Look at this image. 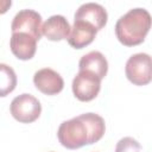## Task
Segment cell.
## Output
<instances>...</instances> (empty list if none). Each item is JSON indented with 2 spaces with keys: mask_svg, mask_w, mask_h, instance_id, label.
I'll list each match as a JSON object with an SVG mask.
<instances>
[{
  "mask_svg": "<svg viewBox=\"0 0 152 152\" xmlns=\"http://www.w3.org/2000/svg\"><path fill=\"white\" fill-rule=\"evenodd\" d=\"M74 19L88 23L91 26H94L97 31H100L107 24L108 14L102 5L96 2H86L76 10Z\"/></svg>",
  "mask_w": 152,
  "mask_h": 152,
  "instance_id": "ba28073f",
  "label": "cell"
},
{
  "mask_svg": "<svg viewBox=\"0 0 152 152\" xmlns=\"http://www.w3.org/2000/svg\"><path fill=\"white\" fill-rule=\"evenodd\" d=\"M78 69L95 74L100 80L104 78L108 71V62L100 51H90L83 55L78 62Z\"/></svg>",
  "mask_w": 152,
  "mask_h": 152,
  "instance_id": "7c38bea8",
  "label": "cell"
},
{
  "mask_svg": "<svg viewBox=\"0 0 152 152\" xmlns=\"http://www.w3.org/2000/svg\"><path fill=\"white\" fill-rule=\"evenodd\" d=\"M104 131L106 124L102 116L95 113H84L63 121L58 127L57 137L62 146L76 150L99 141Z\"/></svg>",
  "mask_w": 152,
  "mask_h": 152,
  "instance_id": "6da1fadb",
  "label": "cell"
},
{
  "mask_svg": "<svg viewBox=\"0 0 152 152\" xmlns=\"http://www.w3.org/2000/svg\"><path fill=\"white\" fill-rule=\"evenodd\" d=\"M70 24L64 15L55 14L48 18V20L42 25V34L48 39L58 42L62 39H68L70 34Z\"/></svg>",
  "mask_w": 152,
  "mask_h": 152,
  "instance_id": "30bf717a",
  "label": "cell"
},
{
  "mask_svg": "<svg viewBox=\"0 0 152 152\" xmlns=\"http://www.w3.org/2000/svg\"><path fill=\"white\" fill-rule=\"evenodd\" d=\"M115 152H142V148L137 139L132 137H124L116 142Z\"/></svg>",
  "mask_w": 152,
  "mask_h": 152,
  "instance_id": "5bb4252c",
  "label": "cell"
},
{
  "mask_svg": "<svg viewBox=\"0 0 152 152\" xmlns=\"http://www.w3.org/2000/svg\"><path fill=\"white\" fill-rule=\"evenodd\" d=\"M17 87V75L13 68L0 63V97L7 96Z\"/></svg>",
  "mask_w": 152,
  "mask_h": 152,
  "instance_id": "4fadbf2b",
  "label": "cell"
},
{
  "mask_svg": "<svg viewBox=\"0 0 152 152\" xmlns=\"http://www.w3.org/2000/svg\"><path fill=\"white\" fill-rule=\"evenodd\" d=\"M72 93L80 101L88 102L94 100L101 89V80L93 72L80 70L72 80Z\"/></svg>",
  "mask_w": 152,
  "mask_h": 152,
  "instance_id": "5b68a950",
  "label": "cell"
},
{
  "mask_svg": "<svg viewBox=\"0 0 152 152\" xmlns=\"http://www.w3.org/2000/svg\"><path fill=\"white\" fill-rule=\"evenodd\" d=\"M151 28V14L145 8H132L121 15L115 24V34L126 46H135L145 40Z\"/></svg>",
  "mask_w": 152,
  "mask_h": 152,
  "instance_id": "7a4b0ae2",
  "label": "cell"
},
{
  "mask_svg": "<svg viewBox=\"0 0 152 152\" xmlns=\"http://www.w3.org/2000/svg\"><path fill=\"white\" fill-rule=\"evenodd\" d=\"M37 42L38 40L31 34L23 32L12 33L10 39V48L12 53L17 58L21 61H27L34 56L37 49Z\"/></svg>",
  "mask_w": 152,
  "mask_h": 152,
  "instance_id": "9c48e42d",
  "label": "cell"
},
{
  "mask_svg": "<svg viewBox=\"0 0 152 152\" xmlns=\"http://www.w3.org/2000/svg\"><path fill=\"white\" fill-rule=\"evenodd\" d=\"M33 83L36 88L45 95H56L64 88L63 77L50 68H43L34 72Z\"/></svg>",
  "mask_w": 152,
  "mask_h": 152,
  "instance_id": "52a82bcc",
  "label": "cell"
},
{
  "mask_svg": "<svg viewBox=\"0 0 152 152\" xmlns=\"http://www.w3.org/2000/svg\"><path fill=\"white\" fill-rule=\"evenodd\" d=\"M10 112L17 121L23 124H30L39 118L42 113V104L37 97L31 94L24 93L12 100Z\"/></svg>",
  "mask_w": 152,
  "mask_h": 152,
  "instance_id": "3957f363",
  "label": "cell"
},
{
  "mask_svg": "<svg viewBox=\"0 0 152 152\" xmlns=\"http://www.w3.org/2000/svg\"><path fill=\"white\" fill-rule=\"evenodd\" d=\"M125 74L129 82L135 86H145L151 82V57L148 53L139 52L132 55L125 66Z\"/></svg>",
  "mask_w": 152,
  "mask_h": 152,
  "instance_id": "277c9868",
  "label": "cell"
},
{
  "mask_svg": "<svg viewBox=\"0 0 152 152\" xmlns=\"http://www.w3.org/2000/svg\"><path fill=\"white\" fill-rule=\"evenodd\" d=\"M11 6H12L11 0H0V14L6 13Z\"/></svg>",
  "mask_w": 152,
  "mask_h": 152,
  "instance_id": "9a60e30c",
  "label": "cell"
},
{
  "mask_svg": "<svg viewBox=\"0 0 152 152\" xmlns=\"http://www.w3.org/2000/svg\"><path fill=\"white\" fill-rule=\"evenodd\" d=\"M96 33L97 30L90 24L74 19V25L70 30L68 43L75 49H83L94 40Z\"/></svg>",
  "mask_w": 152,
  "mask_h": 152,
  "instance_id": "8fae6325",
  "label": "cell"
},
{
  "mask_svg": "<svg viewBox=\"0 0 152 152\" xmlns=\"http://www.w3.org/2000/svg\"><path fill=\"white\" fill-rule=\"evenodd\" d=\"M12 33H27L34 37L37 40L42 38V15L34 10L19 11L11 24Z\"/></svg>",
  "mask_w": 152,
  "mask_h": 152,
  "instance_id": "8992f818",
  "label": "cell"
}]
</instances>
